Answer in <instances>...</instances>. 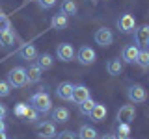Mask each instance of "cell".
Segmentation results:
<instances>
[{
    "label": "cell",
    "instance_id": "cell-29",
    "mask_svg": "<svg viewBox=\"0 0 149 139\" xmlns=\"http://www.w3.org/2000/svg\"><path fill=\"white\" fill-rule=\"evenodd\" d=\"M8 30H11V21H9L6 15L0 13V34H2V32H8Z\"/></svg>",
    "mask_w": 149,
    "mask_h": 139
},
{
    "label": "cell",
    "instance_id": "cell-4",
    "mask_svg": "<svg viewBox=\"0 0 149 139\" xmlns=\"http://www.w3.org/2000/svg\"><path fill=\"white\" fill-rule=\"evenodd\" d=\"M127 96H129L130 102H134V104H143V102L147 100V93L143 89V85H140V83H134V85L129 87Z\"/></svg>",
    "mask_w": 149,
    "mask_h": 139
},
{
    "label": "cell",
    "instance_id": "cell-21",
    "mask_svg": "<svg viewBox=\"0 0 149 139\" xmlns=\"http://www.w3.org/2000/svg\"><path fill=\"white\" fill-rule=\"evenodd\" d=\"M106 69H108V74L118 76V74H121V71H123V63H121L119 59H110V61L106 63Z\"/></svg>",
    "mask_w": 149,
    "mask_h": 139
},
{
    "label": "cell",
    "instance_id": "cell-38",
    "mask_svg": "<svg viewBox=\"0 0 149 139\" xmlns=\"http://www.w3.org/2000/svg\"><path fill=\"white\" fill-rule=\"evenodd\" d=\"M127 139H129V137H127Z\"/></svg>",
    "mask_w": 149,
    "mask_h": 139
},
{
    "label": "cell",
    "instance_id": "cell-1",
    "mask_svg": "<svg viewBox=\"0 0 149 139\" xmlns=\"http://www.w3.org/2000/svg\"><path fill=\"white\" fill-rule=\"evenodd\" d=\"M30 106L34 108L37 113H50L52 109V100H50V95L47 91H37L30 100Z\"/></svg>",
    "mask_w": 149,
    "mask_h": 139
},
{
    "label": "cell",
    "instance_id": "cell-7",
    "mask_svg": "<svg viewBox=\"0 0 149 139\" xmlns=\"http://www.w3.org/2000/svg\"><path fill=\"white\" fill-rule=\"evenodd\" d=\"M93 39H95V43L99 46H110L112 41H114V34H112V30L108 28H99V30L95 32V35H93Z\"/></svg>",
    "mask_w": 149,
    "mask_h": 139
},
{
    "label": "cell",
    "instance_id": "cell-30",
    "mask_svg": "<svg viewBox=\"0 0 149 139\" xmlns=\"http://www.w3.org/2000/svg\"><path fill=\"white\" fill-rule=\"evenodd\" d=\"M54 137H56V139H77V136H74V132H69V130H63V132L56 133Z\"/></svg>",
    "mask_w": 149,
    "mask_h": 139
},
{
    "label": "cell",
    "instance_id": "cell-27",
    "mask_svg": "<svg viewBox=\"0 0 149 139\" xmlns=\"http://www.w3.org/2000/svg\"><path fill=\"white\" fill-rule=\"evenodd\" d=\"M37 115H39V113H37L32 106H26V111H24V115H22L21 119L24 120V122H36V120H37Z\"/></svg>",
    "mask_w": 149,
    "mask_h": 139
},
{
    "label": "cell",
    "instance_id": "cell-14",
    "mask_svg": "<svg viewBox=\"0 0 149 139\" xmlns=\"http://www.w3.org/2000/svg\"><path fill=\"white\" fill-rule=\"evenodd\" d=\"M138 46L136 45H127L121 52V59L125 63H136V56H138Z\"/></svg>",
    "mask_w": 149,
    "mask_h": 139
},
{
    "label": "cell",
    "instance_id": "cell-33",
    "mask_svg": "<svg viewBox=\"0 0 149 139\" xmlns=\"http://www.w3.org/2000/svg\"><path fill=\"white\" fill-rule=\"evenodd\" d=\"M6 113H8V108L4 104H0V119H4L6 117Z\"/></svg>",
    "mask_w": 149,
    "mask_h": 139
},
{
    "label": "cell",
    "instance_id": "cell-9",
    "mask_svg": "<svg viewBox=\"0 0 149 139\" xmlns=\"http://www.w3.org/2000/svg\"><path fill=\"white\" fill-rule=\"evenodd\" d=\"M134 41H136V46H142V48L147 46L149 43V26L147 24H142L140 28L134 30Z\"/></svg>",
    "mask_w": 149,
    "mask_h": 139
},
{
    "label": "cell",
    "instance_id": "cell-37",
    "mask_svg": "<svg viewBox=\"0 0 149 139\" xmlns=\"http://www.w3.org/2000/svg\"><path fill=\"white\" fill-rule=\"evenodd\" d=\"M36 2H37V0H36Z\"/></svg>",
    "mask_w": 149,
    "mask_h": 139
},
{
    "label": "cell",
    "instance_id": "cell-22",
    "mask_svg": "<svg viewBox=\"0 0 149 139\" xmlns=\"http://www.w3.org/2000/svg\"><path fill=\"white\" fill-rule=\"evenodd\" d=\"M136 63H138L142 69H147V67H149V52H147V48H140V50H138Z\"/></svg>",
    "mask_w": 149,
    "mask_h": 139
},
{
    "label": "cell",
    "instance_id": "cell-10",
    "mask_svg": "<svg viewBox=\"0 0 149 139\" xmlns=\"http://www.w3.org/2000/svg\"><path fill=\"white\" fill-rule=\"evenodd\" d=\"M41 74H43V71L39 69V65H37V63H30L26 67V85L37 83L41 80Z\"/></svg>",
    "mask_w": 149,
    "mask_h": 139
},
{
    "label": "cell",
    "instance_id": "cell-32",
    "mask_svg": "<svg viewBox=\"0 0 149 139\" xmlns=\"http://www.w3.org/2000/svg\"><path fill=\"white\" fill-rule=\"evenodd\" d=\"M37 2H39V6L43 9H50L56 4V0H37Z\"/></svg>",
    "mask_w": 149,
    "mask_h": 139
},
{
    "label": "cell",
    "instance_id": "cell-8",
    "mask_svg": "<svg viewBox=\"0 0 149 139\" xmlns=\"http://www.w3.org/2000/svg\"><path fill=\"white\" fill-rule=\"evenodd\" d=\"M77 59H78V63L80 65H93L95 63V59H97V54H95V50L90 48V46H82L80 50H78V54H77Z\"/></svg>",
    "mask_w": 149,
    "mask_h": 139
},
{
    "label": "cell",
    "instance_id": "cell-16",
    "mask_svg": "<svg viewBox=\"0 0 149 139\" xmlns=\"http://www.w3.org/2000/svg\"><path fill=\"white\" fill-rule=\"evenodd\" d=\"M67 24H69V17L62 11L52 15V19H50V26H52L54 30H63V28H67Z\"/></svg>",
    "mask_w": 149,
    "mask_h": 139
},
{
    "label": "cell",
    "instance_id": "cell-31",
    "mask_svg": "<svg viewBox=\"0 0 149 139\" xmlns=\"http://www.w3.org/2000/svg\"><path fill=\"white\" fill-rule=\"evenodd\" d=\"M26 106H28V104H17V106H15V109H13L15 117H19V119H21L22 115H24V111H26Z\"/></svg>",
    "mask_w": 149,
    "mask_h": 139
},
{
    "label": "cell",
    "instance_id": "cell-11",
    "mask_svg": "<svg viewBox=\"0 0 149 139\" xmlns=\"http://www.w3.org/2000/svg\"><path fill=\"white\" fill-rule=\"evenodd\" d=\"M56 56H58L60 61H71L74 58V48L69 43H62V45H58V48H56Z\"/></svg>",
    "mask_w": 149,
    "mask_h": 139
},
{
    "label": "cell",
    "instance_id": "cell-15",
    "mask_svg": "<svg viewBox=\"0 0 149 139\" xmlns=\"http://www.w3.org/2000/svg\"><path fill=\"white\" fill-rule=\"evenodd\" d=\"M106 113H108V111H106L104 104H97V102H95V106H93V109L90 111L88 117H90L93 122H101V120L106 119Z\"/></svg>",
    "mask_w": 149,
    "mask_h": 139
},
{
    "label": "cell",
    "instance_id": "cell-2",
    "mask_svg": "<svg viewBox=\"0 0 149 139\" xmlns=\"http://www.w3.org/2000/svg\"><path fill=\"white\" fill-rule=\"evenodd\" d=\"M8 83L11 87H24L26 85V69L24 67H13L8 72Z\"/></svg>",
    "mask_w": 149,
    "mask_h": 139
},
{
    "label": "cell",
    "instance_id": "cell-20",
    "mask_svg": "<svg viewBox=\"0 0 149 139\" xmlns=\"http://www.w3.org/2000/svg\"><path fill=\"white\" fill-rule=\"evenodd\" d=\"M13 45H15V34H13V30L2 32L0 34V48H9Z\"/></svg>",
    "mask_w": 149,
    "mask_h": 139
},
{
    "label": "cell",
    "instance_id": "cell-26",
    "mask_svg": "<svg viewBox=\"0 0 149 139\" xmlns=\"http://www.w3.org/2000/svg\"><path fill=\"white\" fill-rule=\"evenodd\" d=\"M93 106H95V102H93V100H91V96H90V98L82 100L80 104H78V111H80L82 115H86V117H88V115H90V111L93 109Z\"/></svg>",
    "mask_w": 149,
    "mask_h": 139
},
{
    "label": "cell",
    "instance_id": "cell-13",
    "mask_svg": "<svg viewBox=\"0 0 149 139\" xmlns=\"http://www.w3.org/2000/svg\"><path fill=\"white\" fill-rule=\"evenodd\" d=\"M19 56H21L24 61H32V59L37 58V48L32 43H26V45H22L21 48H19Z\"/></svg>",
    "mask_w": 149,
    "mask_h": 139
},
{
    "label": "cell",
    "instance_id": "cell-35",
    "mask_svg": "<svg viewBox=\"0 0 149 139\" xmlns=\"http://www.w3.org/2000/svg\"><path fill=\"white\" fill-rule=\"evenodd\" d=\"M99 139H116V136H108V133H106V136H102V137H99Z\"/></svg>",
    "mask_w": 149,
    "mask_h": 139
},
{
    "label": "cell",
    "instance_id": "cell-6",
    "mask_svg": "<svg viewBox=\"0 0 149 139\" xmlns=\"http://www.w3.org/2000/svg\"><path fill=\"white\" fill-rule=\"evenodd\" d=\"M134 117H136V109L132 104H125L121 106L118 111V122H125V124H132Z\"/></svg>",
    "mask_w": 149,
    "mask_h": 139
},
{
    "label": "cell",
    "instance_id": "cell-19",
    "mask_svg": "<svg viewBox=\"0 0 149 139\" xmlns=\"http://www.w3.org/2000/svg\"><path fill=\"white\" fill-rule=\"evenodd\" d=\"M52 111V122H67L69 117H71V113H69L67 108H56V109H50Z\"/></svg>",
    "mask_w": 149,
    "mask_h": 139
},
{
    "label": "cell",
    "instance_id": "cell-3",
    "mask_svg": "<svg viewBox=\"0 0 149 139\" xmlns=\"http://www.w3.org/2000/svg\"><path fill=\"white\" fill-rule=\"evenodd\" d=\"M36 132H37V137L41 139H52L56 133V124L50 122V120H43V122H37L36 124Z\"/></svg>",
    "mask_w": 149,
    "mask_h": 139
},
{
    "label": "cell",
    "instance_id": "cell-24",
    "mask_svg": "<svg viewBox=\"0 0 149 139\" xmlns=\"http://www.w3.org/2000/svg\"><path fill=\"white\" fill-rule=\"evenodd\" d=\"M77 2H74V0H63L62 2V13H65V15H74V13H77Z\"/></svg>",
    "mask_w": 149,
    "mask_h": 139
},
{
    "label": "cell",
    "instance_id": "cell-28",
    "mask_svg": "<svg viewBox=\"0 0 149 139\" xmlns=\"http://www.w3.org/2000/svg\"><path fill=\"white\" fill-rule=\"evenodd\" d=\"M9 93H11V85L8 83V80H0V98L9 96Z\"/></svg>",
    "mask_w": 149,
    "mask_h": 139
},
{
    "label": "cell",
    "instance_id": "cell-25",
    "mask_svg": "<svg viewBox=\"0 0 149 139\" xmlns=\"http://www.w3.org/2000/svg\"><path fill=\"white\" fill-rule=\"evenodd\" d=\"M130 136V124L118 122V132H116V139H127Z\"/></svg>",
    "mask_w": 149,
    "mask_h": 139
},
{
    "label": "cell",
    "instance_id": "cell-34",
    "mask_svg": "<svg viewBox=\"0 0 149 139\" xmlns=\"http://www.w3.org/2000/svg\"><path fill=\"white\" fill-rule=\"evenodd\" d=\"M0 132H6V124H4L2 119H0Z\"/></svg>",
    "mask_w": 149,
    "mask_h": 139
},
{
    "label": "cell",
    "instance_id": "cell-18",
    "mask_svg": "<svg viewBox=\"0 0 149 139\" xmlns=\"http://www.w3.org/2000/svg\"><path fill=\"white\" fill-rule=\"evenodd\" d=\"M78 139H99V133H97V130L90 126V124H84V126H80V130H78Z\"/></svg>",
    "mask_w": 149,
    "mask_h": 139
},
{
    "label": "cell",
    "instance_id": "cell-5",
    "mask_svg": "<svg viewBox=\"0 0 149 139\" xmlns=\"http://www.w3.org/2000/svg\"><path fill=\"white\" fill-rule=\"evenodd\" d=\"M118 28L119 32H123V34H130V32L136 30V19L134 15H130V13H123L119 19H118Z\"/></svg>",
    "mask_w": 149,
    "mask_h": 139
},
{
    "label": "cell",
    "instance_id": "cell-17",
    "mask_svg": "<svg viewBox=\"0 0 149 139\" xmlns=\"http://www.w3.org/2000/svg\"><path fill=\"white\" fill-rule=\"evenodd\" d=\"M71 93H73V83L71 82H62L60 87L56 89V96L62 100H71Z\"/></svg>",
    "mask_w": 149,
    "mask_h": 139
},
{
    "label": "cell",
    "instance_id": "cell-12",
    "mask_svg": "<svg viewBox=\"0 0 149 139\" xmlns=\"http://www.w3.org/2000/svg\"><path fill=\"white\" fill-rule=\"evenodd\" d=\"M90 98V89L86 85H73V93H71V102L80 104L82 100Z\"/></svg>",
    "mask_w": 149,
    "mask_h": 139
},
{
    "label": "cell",
    "instance_id": "cell-23",
    "mask_svg": "<svg viewBox=\"0 0 149 139\" xmlns=\"http://www.w3.org/2000/svg\"><path fill=\"white\" fill-rule=\"evenodd\" d=\"M36 59H37V65H39L41 71L52 67V56H50V54H41V56H37Z\"/></svg>",
    "mask_w": 149,
    "mask_h": 139
},
{
    "label": "cell",
    "instance_id": "cell-36",
    "mask_svg": "<svg viewBox=\"0 0 149 139\" xmlns=\"http://www.w3.org/2000/svg\"><path fill=\"white\" fill-rule=\"evenodd\" d=\"M0 139H8V136H6V132H0Z\"/></svg>",
    "mask_w": 149,
    "mask_h": 139
}]
</instances>
